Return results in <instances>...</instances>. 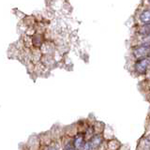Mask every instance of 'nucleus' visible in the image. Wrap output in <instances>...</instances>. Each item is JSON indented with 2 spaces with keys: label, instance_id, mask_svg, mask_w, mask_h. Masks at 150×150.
Wrapping results in <instances>:
<instances>
[{
  "label": "nucleus",
  "instance_id": "nucleus-1",
  "mask_svg": "<svg viewBox=\"0 0 150 150\" xmlns=\"http://www.w3.org/2000/svg\"><path fill=\"white\" fill-rule=\"evenodd\" d=\"M149 54H150V47L144 46V45L139 46L137 48H135L133 51V56L137 60L148 57Z\"/></svg>",
  "mask_w": 150,
  "mask_h": 150
},
{
  "label": "nucleus",
  "instance_id": "nucleus-2",
  "mask_svg": "<svg viewBox=\"0 0 150 150\" xmlns=\"http://www.w3.org/2000/svg\"><path fill=\"white\" fill-rule=\"evenodd\" d=\"M150 65V57H145L143 59L138 60L135 63V70L140 74H144L146 72L148 66Z\"/></svg>",
  "mask_w": 150,
  "mask_h": 150
},
{
  "label": "nucleus",
  "instance_id": "nucleus-3",
  "mask_svg": "<svg viewBox=\"0 0 150 150\" xmlns=\"http://www.w3.org/2000/svg\"><path fill=\"white\" fill-rule=\"evenodd\" d=\"M140 20L144 25H150V8L145 9L140 15Z\"/></svg>",
  "mask_w": 150,
  "mask_h": 150
},
{
  "label": "nucleus",
  "instance_id": "nucleus-4",
  "mask_svg": "<svg viewBox=\"0 0 150 150\" xmlns=\"http://www.w3.org/2000/svg\"><path fill=\"white\" fill-rule=\"evenodd\" d=\"M102 142V138L100 137V136H95V137H93L90 141V143H89V144H90V146L92 148H98V146H100V144H101Z\"/></svg>",
  "mask_w": 150,
  "mask_h": 150
},
{
  "label": "nucleus",
  "instance_id": "nucleus-5",
  "mask_svg": "<svg viewBox=\"0 0 150 150\" xmlns=\"http://www.w3.org/2000/svg\"><path fill=\"white\" fill-rule=\"evenodd\" d=\"M83 143H84V140H83V136L82 135H78L76 138L74 139V146L76 147L77 149H80L83 146Z\"/></svg>",
  "mask_w": 150,
  "mask_h": 150
},
{
  "label": "nucleus",
  "instance_id": "nucleus-6",
  "mask_svg": "<svg viewBox=\"0 0 150 150\" xmlns=\"http://www.w3.org/2000/svg\"><path fill=\"white\" fill-rule=\"evenodd\" d=\"M141 33L144 35H149L150 34V25H145L142 29H141Z\"/></svg>",
  "mask_w": 150,
  "mask_h": 150
},
{
  "label": "nucleus",
  "instance_id": "nucleus-7",
  "mask_svg": "<svg viewBox=\"0 0 150 150\" xmlns=\"http://www.w3.org/2000/svg\"><path fill=\"white\" fill-rule=\"evenodd\" d=\"M37 41H38V44H39V47L41 45V43H42V40H41V37L40 36H36L35 38H34V40H33V44H36L37 43Z\"/></svg>",
  "mask_w": 150,
  "mask_h": 150
},
{
  "label": "nucleus",
  "instance_id": "nucleus-8",
  "mask_svg": "<svg viewBox=\"0 0 150 150\" xmlns=\"http://www.w3.org/2000/svg\"><path fill=\"white\" fill-rule=\"evenodd\" d=\"M143 45L147 46V47H150V34H149V35H147V36L145 37L144 39Z\"/></svg>",
  "mask_w": 150,
  "mask_h": 150
},
{
  "label": "nucleus",
  "instance_id": "nucleus-9",
  "mask_svg": "<svg viewBox=\"0 0 150 150\" xmlns=\"http://www.w3.org/2000/svg\"><path fill=\"white\" fill-rule=\"evenodd\" d=\"M48 150H56V149H55L54 147H50V148H49Z\"/></svg>",
  "mask_w": 150,
  "mask_h": 150
},
{
  "label": "nucleus",
  "instance_id": "nucleus-10",
  "mask_svg": "<svg viewBox=\"0 0 150 150\" xmlns=\"http://www.w3.org/2000/svg\"><path fill=\"white\" fill-rule=\"evenodd\" d=\"M67 150H74V148H72V147H69V148H68Z\"/></svg>",
  "mask_w": 150,
  "mask_h": 150
},
{
  "label": "nucleus",
  "instance_id": "nucleus-11",
  "mask_svg": "<svg viewBox=\"0 0 150 150\" xmlns=\"http://www.w3.org/2000/svg\"><path fill=\"white\" fill-rule=\"evenodd\" d=\"M149 57H150V54H149Z\"/></svg>",
  "mask_w": 150,
  "mask_h": 150
},
{
  "label": "nucleus",
  "instance_id": "nucleus-12",
  "mask_svg": "<svg viewBox=\"0 0 150 150\" xmlns=\"http://www.w3.org/2000/svg\"><path fill=\"white\" fill-rule=\"evenodd\" d=\"M149 3H150V0H149Z\"/></svg>",
  "mask_w": 150,
  "mask_h": 150
}]
</instances>
